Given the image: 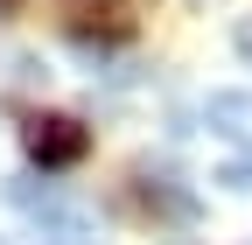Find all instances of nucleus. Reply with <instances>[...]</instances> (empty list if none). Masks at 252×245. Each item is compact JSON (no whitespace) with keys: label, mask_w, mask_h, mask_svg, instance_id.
Masks as SVG:
<instances>
[{"label":"nucleus","mask_w":252,"mask_h":245,"mask_svg":"<svg viewBox=\"0 0 252 245\" xmlns=\"http://www.w3.org/2000/svg\"><path fill=\"white\" fill-rule=\"evenodd\" d=\"M238 49H245V63H252V21H245V28H238Z\"/></svg>","instance_id":"nucleus-3"},{"label":"nucleus","mask_w":252,"mask_h":245,"mask_svg":"<svg viewBox=\"0 0 252 245\" xmlns=\"http://www.w3.org/2000/svg\"><path fill=\"white\" fill-rule=\"evenodd\" d=\"M21 147H28L35 168H77L91 154V126H77V119H63V112H42V119L21 126Z\"/></svg>","instance_id":"nucleus-1"},{"label":"nucleus","mask_w":252,"mask_h":245,"mask_svg":"<svg viewBox=\"0 0 252 245\" xmlns=\"http://www.w3.org/2000/svg\"><path fill=\"white\" fill-rule=\"evenodd\" d=\"M203 126L224 133V140H238L245 161H252V91H210L203 98Z\"/></svg>","instance_id":"nucleus-2"}]
</instances>
